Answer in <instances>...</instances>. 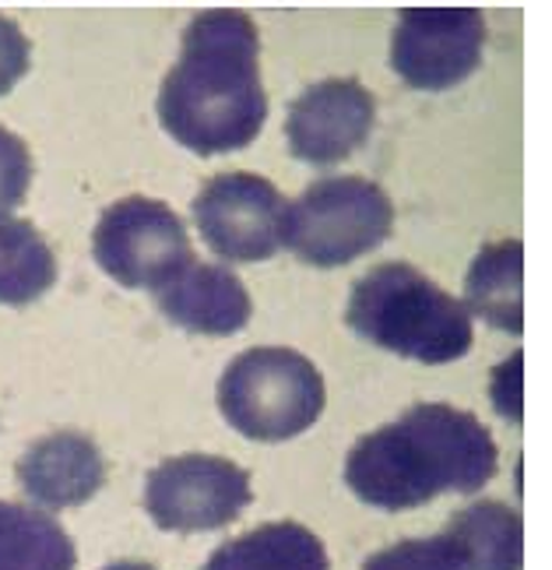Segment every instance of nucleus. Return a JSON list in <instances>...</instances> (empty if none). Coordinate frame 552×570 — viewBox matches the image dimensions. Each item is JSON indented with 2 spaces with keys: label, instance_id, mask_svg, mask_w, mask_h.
<instances>
[{
  "label": "nucleus",
  "instance_id": "1",
  "mask_svg": "<svg viewBox=\"0 0 552 570\" xmlns=\"http://www.w3.org/2000/svg\"><path fill=\"white\" fill-rule=\"evenodd\" d=\"M156 109L166 135L201 159L250 148L268 120L254 18L233 8L194 14Z\"/></svg>",
  "mask_w": 552,
  "mask_h": 570
},
{
  "label": "nucleus",
  "instance_id": "2",
  "mask_svg": "<svg viewBox=\"0 0 552 570\" xmlns=\"http://www.w3.org/2000/svg\"><path fill=\"white\" fill-rule=\"evenodd\" d=\"M496 462L493 433L472 412L423 402L352 444L345 487L366 508L397 514L444 493H479L496 475Z\"/></svg>",
  "mask_w": 552,
  "mask_h": 570
},
{
  "label": "nucleus",
  "instance_id": "3",
  "mask_svg": "<svg viewBox=\"0 0 552 570\" xmlns=\"http://www.w3.org/2000/svg\"><path fill=\"white\" fill-rule=\"evenodd\" d=\"M345 324L384 353L426 366L469 356L475 342L469 306L405 261H387L352 282Z\"/></svg>",
  "mask_w": 552,
  "mask_h": 570
},
{
  "label": "nucleus",
  "instance_id": "4",
  "mask_svg": "<svg viewBox=\"0 0 552 570\" xmlns=\"http://www.w3.org/2000/svg\"><path fill=\"white\" fill-rule=\"evenodd\" d=\"M324 377L296 348L257 345L239 353L218 381L223 420L247 441L282 444L306 433L324 412Z\"/></svg>",
  "mask_w": 552,
  "mask_h": 570
},
{
  "label": "nucleus",
  "instance_id": "5",
  "mask_svg": "<svg viewBox=\"0 0 552 570\" xmlns=\"http://www.w3.org/2000/svg\"><path fill=\"white\" fill-rule=\"evenodd\" d=\"M394 229V205L366 177H321L285 205L282 247L310 268H342L377 250Z\"/></svg>",
  "mask_w": 552,
  "mask_h": 570
},
{
  "label": "nucleus",
  "instance_id": "6",
  "mask_svg": "<svg viewBox=\"0 0 552 570\" xmlns=\"http://www.w3.org/2000/svg\"><path fill=\"white\" fill-rule=\"evenodd\" d=\"M96 265L124 289H162L190 261V233L166 202L130 194L109 205L92 233Z\"/></svg>",
  "mask_w": 552,
  "mask_h": 570
},
{
  "label": "nucleus",
  "instance_id": "7",
  "mask_svg": "<svg viewBox=\"0 0 552 570\" xmlns=\"http://www.w3.org/2000/svg\"><path fill=\"white\" fill-rule=\"evenodd\" d=\"M250 475L218 454L166 458L145 479V511L162 532L226 529L250 508Z\"/></svg>",
  "mask_w": 552,
  "mask_h": 570
},
{
  "label": "nucleus",
  "instance_id": "8",
  "mask_svg": "<svg viewBox=\"0 0 552 570\" xmlns=\"http://www.w3.org/2000/svg\"><path fill=\"white\" fill-rule=\"evenodd\" d=\"M285 205L282 190L257 173H218L194 197V226L215 257L257 265L282 247Z\"/></svg>",
  "mask_w": 552,
  "mask_h": 570
},
{
  "label": "nucleus",
  "instance_id": "9",
  "mask_svg": "<svg viewBox=\"0 0 552 570\" xmlns=\"http://www.w3.org/2000/svg\"><path fill=\"white\" fill-rule=\"evenodd\" d=\"M485 53L479 8H405L391 36V68L408 89L447 92L472 78Z\"/></svg>",
  "mask_w": 552,
  "mask_h": 570
},
{
  "label": "nucleus",
  "instance_id": "10",
  "mask_svg": "<svg viewBox=\"0 0 552 570\" xmlns=\"http://www.w3.org/2000/svg\"><path fill=\"white\" fill-rule=\"evenodd\" d=\"M377 99L356 78H327L289 102L285 141L306 166H338L369 141Z\"/></svg>",
  "mask_w": 552,
  "mask_h": 570
},
{
  "label": "nucleus",
  "instance_id": "11",
  "mask_svg": "<svg viewBox=\"0 0 552 570\" xmlns=\"http://www.w3.org/2000/svg\"><path fill=\"white\" fill-rule=\"evenodd\" d=\"M18 487L47 511L81 508L106 482V458L92 436L57 430L18 458Z\"/></svg>",
  "mask_w": 552,
  "mask_h": 570
},
{
  "label": "nucleus",
  "instance_id": "12",
  "mask_svg": "<svg viewBox=\"0 0 552 570\" xmlns=\"http://www.w3.org/2000/svg\"><path fill=\"white\" fill-rule=\"evenodd\" d=\"M156 303L169 324L184 327L190 335L229 338L239 335L254 317V299L243 278L229 265H190L172 275L162 289H156Z\"/></svg>",
  "mask_w": 552,
  "mask_h": 570
},
{
  "label": "nucleus",
  "instance_id": "13",
  "mask_svg": "<svg viewBox=\"0 0 552 570\" xmlns=\"http://www.w3.org/2000/svg\"><path fill=\"white\" fill-rule=\"evenodd\" d=\"M469 314L506 335L524 332V247L521 239H500L482 247L465 275Z\"/></svg>",
  "mask_w": 552,
  "mask_h": 570
},
{
  "label": "nucleus",
  "instance_id": "14",
  "mask_svg": "<svg viewBox=\"0 0 552 570\" xmlns=\"http://www.w3.org/2000/svg\"><path fill=\"white\" fill-rule=\"evenodd\" d=\"M201 570H331V560L306 524L272 521L223 542Z\"/></svg>",
  "mask_w": 552,
  "mask_h": 570
},
{
  "label": "nucleus",
  "instance_id": "15",
  "mask_svg": "<svg viewBox=\"0 0 552 570\" xmlns=\"http://www.w3.org/2000/svg\"><path fill=\"white\" fill-rule=\"evenodd\" d=\"M469 570H521L524 567V521L500 500L469 503L447 521Z\"/></svg>",
  "mask_w": 552,
  "mask_h": 570
},
{
  "label": "nucleus",
  "instance_id": "16",
  "mask_svg": "<svg viewBox=\"0 0 552 570\" xmlns=\"http://www.w3.org/2000/svg\"><path fill=\"white\" fill-rule=\"evenodd\" d=\"M75 542L60 521L0 500V570H75Z\"/></svg>",
  "mask_w": 552,
  "mask_h": 570
},
{
  "label": "nucleus",
  "instance_id": "17",
  "mask_svg": "<svg viewBox=\"0 0 552 570\" xmlns=\"http://www.w3.org/2000/svg\"><path fill=\"white\" fill-rule=\"evenodd\" d=\"M57 282V257L26 218H0V303L26 306Z\"/></svg>",
  "mask_w": 552,
  "mask_h": 570
},
{
  "label": "nucleus",
  "instance_id": "18",
  "mask_svg": "<svg viewBox=\"0 0 552 570\" xmlns=\"http://www.w3.org/2000/svg\"><path fill=\"white\" fill-rule=\"evenodd\" d=\"M363 570H469L457 542L440 532L430 539H402L387 550L373 553Z\"/></svg>",
  "mask_w": 552,
  "mask_h": 570
},
{
  "label": "nucleus",
  "instance_id": "19",
  "mask_svg": "<svg viewBox=\"0 0 552 570\" xmlns=\"http://www.w3.org/2000/svg\"><path fill=\"white\" fill-rule=\"evenodd\" d=\"M32 187V151L14 130L0 127V218H11V212L26 202Z\"/></svg>",
  "mask_w": 552,
  "mask_h": 570
},
{
  "label": "nucleus",
  "instance_id": "20",
  "mask_svg": "<svg viewBox=\"0 0 552 570\" xmlns=\"http://www.w3.org/2000/svg\"><path fill=\"white\" fill-rule=\"evenodd\" d=\"M32 63V50L29 39L21 32L11 18L0 14V96H8L14 85L26 78Z\"/></svg>",
  "mask_w": 552,
  "mask_h": 570
},
{
  "label": "nucleus",
  "instance_id": "21",
  "mask_svg": "<svg viewBox=\"0 0 552 570\" xmlns=\"http://www.w3.org/2000/svg\"><path fill=\"white\" fill-rule=\"evenodd\" d=\"M102 570H156V567L138 563V560H117V563H106Z\"/></svg>",
  "mask_w": 552,
  "mask_h": 570
}]
</instances>
